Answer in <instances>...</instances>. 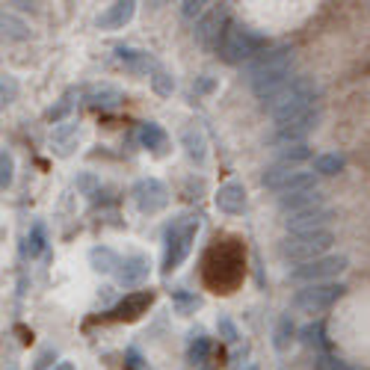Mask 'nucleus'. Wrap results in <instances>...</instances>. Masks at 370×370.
Listing matches in <instances>:
<instances>
[{
  "instance_id": "nucleus-1",
  "label": "nucleus",
  "mask_w": 370,
  "mask_h": 370,
  "mask_svg": "<svg viewBox=\"0 0 370 370\" xmlns=\"http://www.w3.org/2000/svg\"><path fill=\"white\" fill-rule=\"evenodd\" d=\"M293 47L290 45H276L269 47V51H264L261 57L255 59V63L246 68V80H249L252 92L261 98V101H267L269 95H276L281 86H288L293 77Z\"/></svg>"
},
{
  "instance_id": "nucleus-2",
  "label": "nucleus",
  "mask_w": 370,
  "mask_h": 370,
  "mask_svg": "<svg viewBox=\"0 0 370 370\" xmlns=\"http://www.w3.org/2000/svg\"><path fill=\"white\" fill-rule=\"evenodd\" d=\"M317 95H320L317 80L308 77V74H299V77H293L288 86H281L276 95H269L264 101V110L273 116L276 125H281V121L305 113L308 107H314Z\"/></svg>"
},
{
  "instance_id": "nucleus-3",
  "label": "nucleus",
  "mask_w": 370,
  "mask_h": 370,
  "mask_svg": "<svg viewBox=\"0 0 370 370\" xmlns=\"http://www.w3.org/2000/svg\"><path fill=\"white\" fill-rule=\"evenodd\" d=\"M199 234V216H178L166 228V255H163V273H175L190 255L193 240Z\"/></svg>"
},
{
  "instance_id": "nucleus-4",
  "label": "nucleus",
  "mask_w": 370,
  "mask_h": 370,
  "mask_svg": "<svg viewBox=\"0 0 370 370\" xmlns=\"http://www.w3.org/2000/svg\"><path fill=\"white\" fill-rule=\"evenodd\" d=\"M332 243H335V234H332L329 228L305 231V234H288V237L281 240V252H285V258L308 264V261H317V258H326Z\"/></svg>"
},
{
  "instance_id": "nucleus-5",
  "label": "nucleus",
  "mask_w": 370,
  "mask_h": 370,
  "mask_svg": "<svg viewBox=\"0 0 370 370\" xmlns=\"http://www.w3.org/2000/svg\"><path fill=\"white\" fill-rule=\"evenodd\" d=\"M264 45H267V39L261 33H255L249 27H228L225 39L219 45V57L225 59L228 66H240L249 57L264 54Z\"/></svg>"
},
{
  "instance_id": "nucleus-6",
  "label": "nucleus",
  "mask_w": 370,
  "mask_h": 370,
  "mask_svg": "<svg viewBox=\"0 0 370 370\" xmlns=\"http://www.w3.org/2000/svg\"><path fill=\"white\" fill-rule=\"evenodd\" d=\"M347 293V285L341 281H320V285H305L293 293V308L302 314H323Z\"/></svg>"
},
{
  "instance_id": "nucleus-7",
  "label": "nucleus",
  "mask_w": 370,
  "mask_h": 370,
  "mask_svg": "<svg viewBox=\"0 0 370 370\" xmlns=\"http://www.w3.org/2000/svg\"><path fill=\"white\" fill-rule=\"evenodd\" d=\"M347 267H350L347 255H326V258H317V261H308V264H299L296 269H290V281L320 285V281H332L335 276H341Z\"/></svg>"
},
{
  "instance_id": "nucleus-8",
  "label": "nucleus",
  "mask_w": 370,
  "mask_h": 370,
  "mask_svg": "<svg viewBox=\"0 0 370 370\" xmlns=\"http://www.w3.org/2000/svg\"><path fill=\"white\" fill-rule=\"evenodd\" d=\"M320 107L314 104V107H308L305 113H299V116H293V119H288V121H281V125H276V137L269 140L273 145H279V148H285V145H296V142H305V137L308 133H314L317 131V125H320Z\"/></svg>"
},
{
  "instance_id": "nucleus-9",
  "label": "nucleus",
  "mask_w": 370,
  "mask_h": 370,
  "mask_svg": "<svg viewBox=\"0 0 370 370\" xmlns=\"http://www.w3.org/2000/svg\"><path fill=\"white\" fill-rule=\"evenodd\" d=\"M225 33H228V9L225 6L207 9L205 18L195 21V42H199L205 51H219Z\"/></svg>"
},
{
  "instance_id": "nucleus-10",
  "label": "nucleus",
  "mask_w": 370,
  "mask_h": 370,
  "mask_svg": "<svg viewBox=\"0 0 370 370\" xmlns=\"http://www.w3.org/2000/svg\"><path fill=\"white\" fill-rule=\"evenodd\" d=\"M133 202L142 214H160L169 205V190L157 178H140L133 184Z\"/></svg>"
},
{
  "instance_id": "nucleus-11",
  "label": "nucleus",
  "mask_w": 370,
  "mask_h": 370,
  "mask_svg": "<svg viewBox=\"0 0 370 370\" xmlns=\"http://www.w3.org/2000/svg\"><path fill=\"white\" fill-rule=\"evenodd\" d=\"M335 219V211L326 205H320V207H311V211H299V214H288V231L290 234H305V231H320V228H326L329 222Z\"/></svg>"
},
{
  "instance_id": "nucleus-12",
  "label": "nucleus",
  "mask_w": 370,
  "mask_h": 370,
  "mask_svg": "<svg viewBox=\"0 0 370 370\" xmlns=\"http://www.w3.org/2000/svg\"><path fill=\"white\" fill-rule=\"evenodd\" d=\"M151 276V261L145 255H128L116 269V281L121 288H137Z\"/></svg>"
},
{
  "instance_id": "nucleus-13",
  "label": "nucleus",
  "mask_w": 370,
  "mask_h": 370,
  "mask_svg": "<svg viewBox=\"0 0 370 370\" xmlns=\"http://www.w3.org/2000/svg\"><path fill=\"white\" fill-rule=\"evenodd\" d=\"M133 12H137V3H133V0H119V3L107 6L101 15H98V27L101 30H119L133 18Z\"/></svg>"
},
{
  "instance_id": "nucleus-14",
  "label": "nucleus",
  "mask_w": 370,
  "mask_h": 370,
  "mask_svg": "<svg viewBox=\"0 0 370 370\" xmlns=\"http://www.w3.org/2000/svg\"><path fill=\"white\" fill-rule=\"evenodd\" d=\"M216 207H219L222 214H243L246 211V190H243V184H237V181L222 184L219 193H216Z\"/></svg>"
},
{
  "instance_id": "nucleus-15",
  "label": "nucleus",
  "mask_w": 370,
  "mask_h": 370,
  "mask_svg": "<svg viewBox=\"0 0 370 370\" xmlns=\"http://www.w3.org/2000/svg\"><path fill=\"white\" fill-rule=\"evenodd\" d=\"M77 142H80V125H74V121H66V125L54 128L51 133V148L57 157H68L77 148Z\"/></svg>"
},
{
  "instance_id": "nucleus-16",
  "label": "nucleus",
  "mask_w": 370,
  "mask_h": 370,
  "mask_svg": "<svg viewBox=\"0 0 370 370\" xmlns=\"http://www.w3.org/2000/svg\"><path fill=\"white\" fill-rule=\"evenodd\" d=\"M151 302H154V293H151V290L131 293V296H125V299H121V302L113 308V314H116L119 320H133V317H140Z\"/></svg>"
},
{
  "instance_id": "nucleus-17",
  "label": "nucleus",
  "mask_w": 370,
  "mask_h": 370,
  "mask_svg": "<svg viewBox=\"0 0 370 370\" xmlns=\"http://www.w3.org/2000/svg\"><path fill=\"white\" fill-rule=\"evenodd\" d=\"M86 101H89V107H95V110H113V107H119L121 101H125V92H121L119 86L101 83L86 95Z\"/></svg>"
},
{
  "instance_id": "nucleus-18",
  "label": "nucleus",
  "mask_w": 370,
  "mask_h": 370,
  "mask_svg": "<svg viewBox=\"0 0 370 370\" xmlns=\"http://www.w3.org/2000/svg\"><path fill=\"white\" fill-rule=\"evenodd\" d=\"M320 205H323V195H320V190H308V193H296V195H285V199H279V207L285 214L311 211V207H320Z\"/></svg>"
},
{
  "instance_id": "nucleus-19",
  "label": "nucleus",
  "mask_w": 370,
  "mask_h": 370,
  "mask_svg": "<svg viewBox=\"0 0 370 370\" xmlns=\"http://www.w3.org/2000/svg\"><path fill=\"white\" fill-rule=\"evenodd\" d=\"M184 148H187V154L195 160V163H205V157H207V142H205V133H202V128H195V125H190V128H184Z\"/></svg>"
},
{
  "instance_id": "nucleus-20",
  "label": "nucleus",
  "mask_w": 370,
  "mask_h": 370,
  "mask_svg": "<svg viewBox=\"0 0 370 370\" xmlns=\"http://www.w3.org/2000/svg\"><path fill=\"white\" fill-rule=\"evenodd\" d=\"M140 142H142V148H151V151L160 154L166 148V131L160 125H154V121H142L140 125Z\"/></svg>"
},
{
  "instance_id": "nucleus-21",
  "label": "nucleus",
  "mask_w": 370,
  "mask_h": 370,
  "mask_svg": "<svg viewBox=\"0 0 370 370\" xmlns=\"http://www.w3.org/2000/svg\"><path fill=\"white\" fill-rule=\"evenodd\" d=\"M89 264L95 273H113V269H119V255L113 249H107V246H95V249L89 252Z\"/></svg>"
},
{
  "instance_id": "nucleus-22",
  "label": "nucleus",
  "mask_w": 370,
  "mask_h": 370,
  "mask_svg": "<svg viewBox=\"0 0 370 370\" xmlns=\"http://www.w3.org/2000/svg\"><path fill=\"white\" fill-rule=\"evenodd\" d=\"M308 190H317L314 172H296L285 187L279 190V199H285V195H296V193H308Z\"/></svg>"
},
{
  "instance_id": "nucleus-23",
  "label": "nucleus",
  "mask_w": 370,
  "mask_h": 370,
  "mask_svg": "<svg viewBox=\"0 0 370 370\" xmlns=\"http://www.w3.org/2000/svg\"><path fill=\"white\" fill-rule=\"evenodd\" d=\"M296 175V169L293 166H285V163H273V166H269L267 172H264V187H269V190H281V187H285V184L290 181Z\"/></svg>"
},
{
  "instance_id": "nucleus-24",
  "label": "nucleus",
  "mask_w": 370,
  "mask_h": 370,
  "mask_svg": "<svg viewBox=\"0 0 370 370\" xmlns=\"http://www.w3.org/2000/svg\"><path fill=\"white\" fill-rule=\"evenodd\" d=\"M343 166H347V157L338 154V151H329V154L314 157V172H317V175H338Z\"/></svg>"
},
{
  "instance_id": "nucleus-25",
  "label": "nucleus",
  "mask_w": 370,
  "mask_h": 370,
  "mask_svg": "<svg viewBox=\"0 0 370 370\" xmlns=\"http://www.w3.org/2000/svg\"><path fill=\"white\" fill-rule=\"evenodd\" d=\"M119 59H121V66L131 68V71H148V68H154L151 57L142 54V51H133V47H119Z\"/></svg>"
},
{
  "instance_id": "nucleus-26",
  "label": "nucleus",
  "mask_w": 370,
  "mask_h": 370,
  "mask_svg": "<svg viewBox=\"0 0 370 370\" xmlns=\"http://www.w3.org/2000/svg\"><path fill=\"white\" fill-rule=\"evenodd\" d=\"M314 151H311V145L308 142H296V145H285V148H279V163H285V166H293V163H302V160H308Z\"/></svg>"
},
{
  "instance_id": "nucleus-27",
  "label": "nucleus",
  "mask_w": 370,
  "mask_h": 370,
  "mask_svg": "<svg viewBox=\"0 0 370 370\" xmlns=\"http://www.w3.org/2000/svg\"><path fill=\"white\" fill-rule=\"evenodd\" d=\"M42 249H45V228L42 225H33V231L24 237L21 252H24V258H39Z\"/></svg>"
},
{
  "instance_id": "nucleus-28",
  "label": "nucleus",
  "mask_w": 370,
  "mask_h": 370,
  "mask_svg": "<svg viewBox=\"0 0 370 370\" xmlns=\"http://www.w3.org/2000/svg\"><path fill=\"white\" fill-rule=\"evenodd\" d=\"M0 24H3V36H6V39H27V36H30V27L24 21H18L12 12H3Z\"/></svg>"
},
{
  "instance_id": "nucleus-29",
  "label": "nucleus",
  "mask_w": 370,
  "mask_h": 370,
  "mask_svg": "<svg viewBox=\"0 0 370 370\" xmlns=\"http://www.w3.org/2000/svg\"><path fill=\"white\" fill-rule=\"evenodd\" d=\"M207 350H211V341H207L205 335H195V341L190 343V350H187V359L193 364H202L207 359Z\"/></svg>"
},
{
  "instance_id": "nucleus-30",
  "label": "nucleus",
  "mask_w": 370,
  "mask_h": 370,
  "mask_svg": "<svg viewBox=\"0 0 370 370\" xmlns=\"http://www.w3.org/2000/svg\"><path fill=\"white\" fill-rule=\"evenodd\" d=\"M302 343L305 347H323V323H308L302 329Z\"/></svg>"
},
{
  "instance_id": "nucleus-31",
  "label": "nucleus",
  "mask_w": 370,
  "mask_h": 370,
  "mask_svg": "<svg viewBox=\"0 0 370 370\" xmlns=\"http://www.w3.org/2000/svg\"><path fill=\"white\" fill-rule=\"evenodd\" d=\"M12 169H15V160H12V154L3 148V151H0V187L3 190L12 184Z\"/></svg>"
},
{
  "instance_id": "nucleus-32",
  "label": "nucleus",
  "mask_w": 370,
  "mask_h": 370,
  "mask_svg": "<svg viewBox=\"0 0 370 370\" xmlns=\"http://www.w3.org/2000/svg\"><path fill=\"white\" fill-rule=\"evenodd\" d=\"M290 335H293V320L290 317H281L279 320V329H276V347L285 350L288 341H290Z\"/></svg>"
},
{
  "instance_id": "nucleus-33",
  "label": "nucleus",
  "mask_w": 370,
  "mask_h": 370,
  "mask_svg": "<svg viewBox=\"0 0 370 370\" xmlns=\"http://www.w3.org/2000/svg\"><path fill=\"white\" fill-rule=\"evenodd\" d=\"M71 98H74V92H66L63 98H59V104H57V107H51V110H47V119H51V121H59V119H63V116L68 113V110L74 107V101H71Z\"/></svg>"
},
{
  "instance_id": "nucleus-34",
  "label": "nucleus",
  "mask_w": 370,
  "mask_h": 370,
  "mask_svg": "<svg viewBox=\"0 0 370 370\" xmlns=\"http://www.w3.org/2000/svg\"><path fill=\"white\" fill-rule=\"evenodd\" d=\"M317 370H359V367H353L350 362L332 359V355H320V359H317Z\"/></svg>"
},
{
  "instance_id": "nucleus-35",
  "label": "nucleus",
  "mask_w": 370,
  "mask_h": 370,
  "mask_svg": "<svg viewBox=\"0 0 370 370\" xmlns=\"http://www.w3.org/2000/svg\"><path fill=\"white\" fill-rule=\"evenodd\" d=\"M151 83H154V92L157 95H172V89H175V80H172L169 74H163V71H157L154 77H151Z\"/></svg>"
},
{
  "instance_id": "nucleus-36",
  "label": "nucleus",
  "mask_w": 370,
  "mask_h": 370,
  "mask_svg": "<svg viewBox=\"0 0 370 370\" xmlns=\"http://www.w3.org/2000/svg\"><path fill=\"white\" fill-rule=\"evenodd\" d=\"M15 95H18V83H15V77H12V74H6L3 86H0V101L12 104V101H15Z\"/></svg>"
},
{
  "instance_id": "nucleus-37",
  "label": "nucleus",
  "mask_w": 370,
  "mask_h": 370,
  "mask_svg": "<svg viewBox=\"0 0 370 370\" xmlns=\"http://www.w3.org/2000/svg\"><path fill=\"white\" fill-rule=\"evenodd\" d=\"M205 6L207 3H202V0H187V3H181V12H184V18H205Z\"/></svg>"
},
{
  "instance_id": "nucleus-38",
  "label": "nucleus",
  "mask_w": 370,
  "mask_h": 370,
  "mask_svg": "<svg viewBox=\"0 0 370 370\" xmlns=\"http://www.w3.org/2000/svg\"><path fill=\"white\" fill-rule=\"evenodd\" d=\"M77 187H80L86 195H95V190H98V178L89 175V172H83V175L77 178Z\"/></svg>"
},
{
  "instance_id": "nucleus-39",
  "label": "nucleus",
  "mask_w": 370,
  "mask_h": 370,
  "mask_svg": "<svg viewBox=\"0 0 370 370\" xmlns=\"http://www.w3.org/2000/svg\"><path fill=\"white\" fill-rule=\"evenodd\" d=\"M193 89L199 92V95H207V92H214V89H216V80L211 77V74H202V77L195 80V86H193Z\"/></svg>"
},
{
  "instance_id": "nucleus-40",
  "label": "nucleus",
  "mask_w": 370,
  "mask_h": 370,
  "mask_svg": "<svg viewBox=\"0 0 370 370\" xmlns=\"http://www.w3.org/2000/svg\"><path fill=\"white\" fill-rule=\"evenodd\" d=\"M219 329L225 332V341H237V329H234L228 320H219Z\"/></svg>"
},
{
  "instance_id": "nucleus-41",
  "label": "nucleus",
  "mask_w": 370,
  "mask_h": 370,
  "mask_svg": "<svg viewBox=\"0 0 370 370\" xmlns=\"http://www.w3.org/2000/svg\"><path fill=\"white\" fill-rule=\"evenodd\" d=\"M51 355H54V350H45V353L39 355V359H36V370H45L47 364H51V362H47V359H51Z\"/></svg>"
},
{
  "instance_id": "nucleus-42",
  "label": "nucleus",
  "mask_w": 370,
  "mask_h": 370,
  "mask_svg": "<svg viewBox=\"0 0 370 370\" xmlns=\"http://www.w3.org/2000/svg\"><path fill=\"white\" fill-rule=\"evenodd\" d=\"M54 370H77V367H74V364H71V362H59V364H57V367H54Z\"/></svg>"
},
{
  "instance_id": "nucleus-43",
  "label": "nucleus",
  "mask_w": 370,
  "mask_h": 370,
  "mask_svg": "<svg viewBox=\"0 0 370 370\" xmlns=\"http://www.w3.org/2000/svg\"><path fill=\"white\" fill-rule=\"evenodd\" d=\"M246 370H258V367H246Z\"/></svg>"
}]
</instances>
